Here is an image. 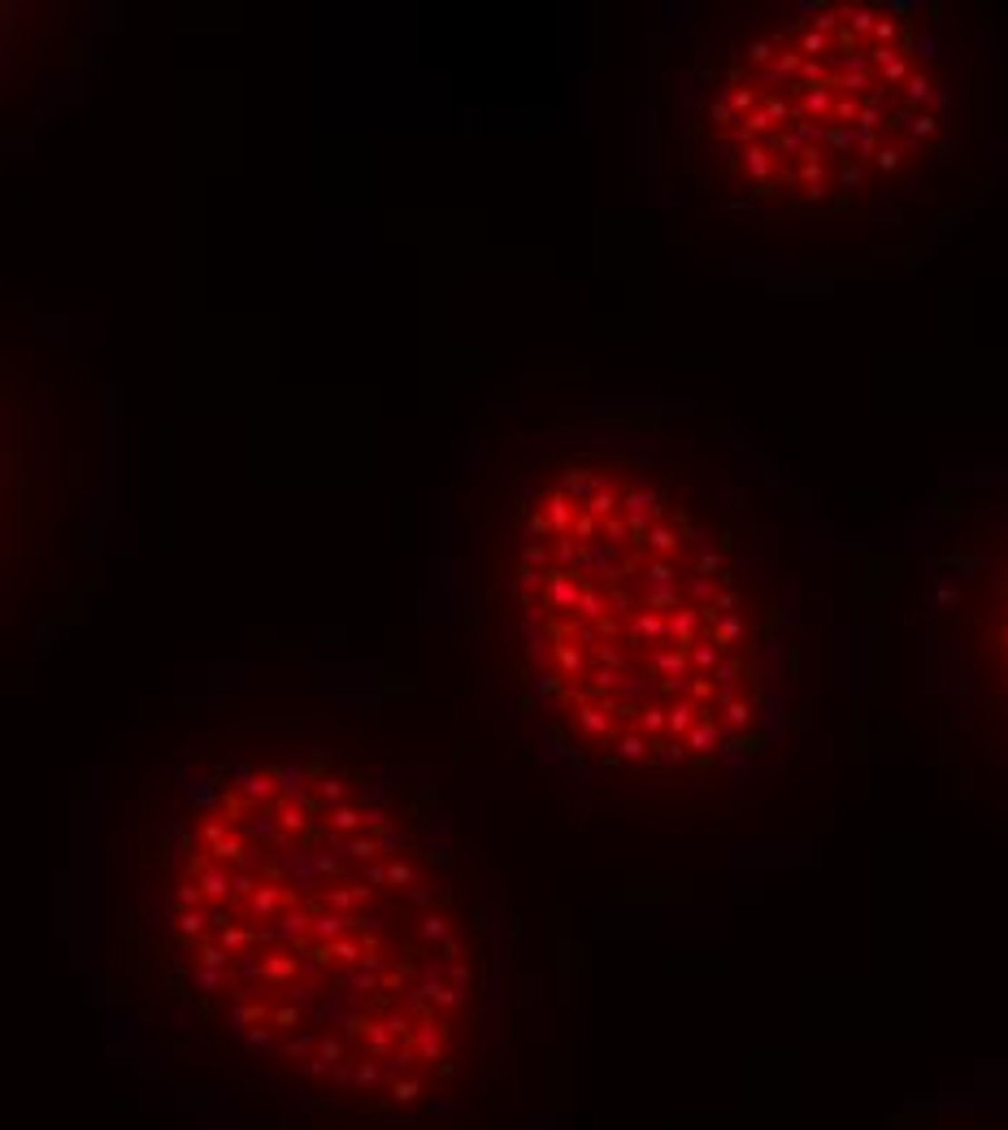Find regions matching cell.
<instances>
[{"instance_id": "1", "label": "cell", "mask_w": 1008, "mask_h": 1130, "mask_svg": "<svg viewBox=\"0 0 1008 1130\" xmlns=\"http://www.w3.org/2000/svg\"><path fill=\"white\" fill-rule=\"evenodd\" d=\"M178 1000L244 1061L356 1113L439 1105L478 1039V944L431 839L365 774H209L161 883Z\"/></svg>"}, {"instance_id": "2", "label": "cell", "mask_w": 1008, "mask_h": 1130, "mask_svg": "<svg viewBox=\"0 0 1008 1130\" xmlns=\"http://www.w3.org/2000/svg\"><path fill=\"white\" fill-rule=\"evenodd\" d=\"M514 605L544 709L600 765L713 770L765 731V570L731 514L653 456L578 448L534 478Z\"/></svg>"}, {"instance_id": "3", "label": "cell", "mask_w": 1008, "mask_h": 1130, "mask_svg": "<svg viewBox=\"0 0 1008 1130\" xmlns=\"http://www.w3.org/2000/svg\"><path fill=\"white\" fill-rule=\"evenodd\" d=\"M965 131L961 53L904 5H773L713 31L678 83L683 165L744 218L870 222L943 179Z\"/></svg>"}, {"instance_id": "4", "label": "cell", "mask_w": 1008, "mask_h": 1130, "mask_svg": "<svg viewBox=\"0 0 1008 1130\" xmlns=\"http://www.w3.org/2000/svg\"><path fill=\"white\" fill-rule=\"evenodd\" d=\"M943 626L978 714L1008 744V500L987 505L943 556Z\"/></svg>"}, {"instance_id": "5", "label": "cell", "mask_w": 1008, "mask_h": 1130, "mask_svg": "<svg viewBox=\"0 0 1008 1130\" xmlns=\"http://www.w3.org/2000/svg\"><path fill=\"white\" fill-rule=\"evenodd\" d=\"M973 1130H1008V1122H991V1126H973Z\"/></svg>"}]
</instances>
